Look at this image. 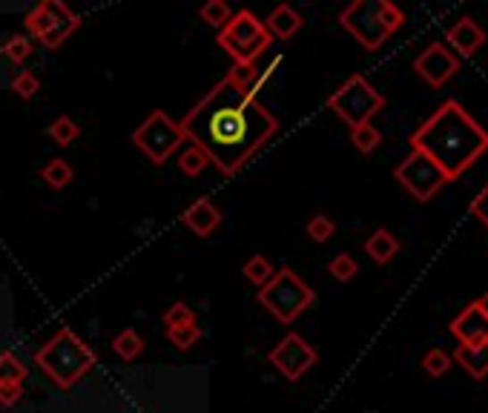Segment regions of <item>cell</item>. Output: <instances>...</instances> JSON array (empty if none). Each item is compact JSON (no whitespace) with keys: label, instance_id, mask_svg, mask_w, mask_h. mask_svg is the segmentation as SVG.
Here are the masks:
<instances>
[{"label":"cell","instance_id":"cell-1","mask_svg":"<svg viewBox=\"0 0 488 413\" xmlns=\"http://www.w3.org/2000/svg\"><path fill=\"white\" fill-rule=\"evenodd\" d=\"M215 170L236 175L276 135L279 121L267 106L222 78L179 123Z\"/></svg>","mask_w":488,"mask_h":413},{"label":"cell","instance_id":"cell-2","mask_svg":"<svg viewBox=\"0 0 488 413\" xmlns=\"http://www.w3.org/2000/svg\"><path fill=\"white\" fill-rule=\"evenodd\" d=\"M411 149L428 156L454 184L488 153V130L459 101H445L411 132Z\"/></svg>","mask_w":488,"mask_h":413},{"label":"cell","instance_id":"cell-3","mask_svg":"<svg viewBox=\"0 0 488 413\" xmlns=\"http://www.w3.org/2000/svg\"><path fill=\"white\" fill-rule=\"evenodd\" d=\"M95 362H98V353L72 327H58V333L35 353V365L61 391H70L75 382L84 379L95 367Z\"/></svg>","mask_w":488,"mask_h":413},{"label":"cell","instance_id":"cell-4","mask_svg":"<svg viewBox=\"0 0 488 413\" xmlns=\"http://www.w3.org/2000/svg\"><path fill=\"white\" fill-rule=\"evenodd\" d=\"M339 23L357 38L362 49H379L405 23V12L391 0H354L339 12Z\"/></svg>","mask_w":488,"mask_h":413},{"label":"cell","instance_id":"cell-5","mask_svg":"<svg viewBox=\"0 0 488 413\" xmlns=\"http://www.w3.org/2000/svg\"><path fill=\"white\" fill-rule=\"evenodd\" d=\"M259 301L279 324H293L316 301V293L293 267H279L259 291Z\"/></svg>","mask_w":488,"mask_h":413},{"label":"cell","instance_id":"cell-6","mask_svg":"<svg viewBox=\"0 0 488 413\" xmlns=\"http://www.w3.org/2000/svg\"><path fill=\"white\" fill-rule=\"evenodd\" d=\"M215 44L233 55V63H256V58H262L273 44V38L265 30V21L256 18L250 9H239L219 30Z\"/></svg>","mask_w":488,"mask_h":413},{"label":"cell","instance_id":"cell-7","mask_svg":"<svg viewBox=\"0 0 488 413\" xmlns=\"http://www.w3.org/2000/svg\"><path fill=\"white\" fill-rule=\"evenodd\" d=\"M328 109L354 130V127H359V123H371V118L376 113H383L385 95L379 92L365 75H350L345 84L328 98Z\"/></svg>","mask_w":488,"mask_h":413},{"label":"cell","instance_id":"cell-8","mask_svg":"<svg viewBox=\"0 0 488 413\" xmlns=\"http://www.w3.org/2000/svg\"><path fill=\"white\" fill-rule=\"evenodd\" d=\"M26 30L32 32V38L40 40V46L46 49H61L66 38H72L80 26V15L72 12L61 0H40V4L26 15Z\"/></svg>","mask_w":488,"mask_h":413},{"label":"cell","instance_id":"cell-9","mask_svg":"<svg viewBox=\"0 0 488 413\" xmlns=\"http://www.w3.org/2000/svg\"><path fill=\"white\" fill-rule=\"evenodd\" d=\"M187 141L179 121H172L164 109H153L150 115L141 121V127H135L132 144L150 158L153 164H164L175 149H181Z\"/></svg>","mask_w":488,"mask_h":413},{"label":"cell","instance_id":"cell-10","mask_svg":"<svg viewBox=\"0 0 488 413\" xmlns=\"http://www.w3.org/2000/svg\"><path fill=\"white\" fill-rule=\"evenodd\" d=\"M394 178L402 184L405 192H411V196L416 201H423V204L437 196V192L445 184H451L449 178H445V173L437 167V164H433L428 156L416 153V149H411V153L397 164Z\"/></svg>","mask_w":488,"mask_h":413},{"label":"cell","instance_id":"cell-11","mask_svg":"<svg viewBox=\"0 0 488 413\" xmlns=\"http://www.w3.org/2000/svg\"><path fill=\"white\" fill-rule=\"evenodd\" d=\"M267 362L288 382H299L307 370L319 362V353L314 344L302 339L299 333H288L284 339H279V344H273V350L267 353Z\"/></svg>","mask_w":488,"mask_h":413},{"label":"cell","instance_id":"cell-12","mask_svg":"<svg viewBox=\"0 0 488 413\" xmlns=\"http://www.w3.org/2000/svg\"><path fill=\"white\" fill-rule=\"evenodd\" d=\"M414 72L423 78L428 87L440 89L459 72V58L445 44H431L414 58Z\"/></svg>","mask_w":488,"mask_h":413},{"label":"cell","instance_id":"cell-13","mask_svg":"<svg viewBox=\"0 0 488 413\" xmlns=\"http://www.w3.org/2000/svg\"><path fill=\"white\" fill-rule=\"evenodd\" d=\"M485 30L474 21V18H459L449 32H445V40H449L451 52L457 58H474V52H480L485 46Z\"/></svg>","mask_w":488,"mask_h":413},{"label":"cell","instance_id":"cell-14","mask_svg":"<svg viewBox=\"0 0 488 413\" xmlns=\"http://www.w3.org/2000/svg\"><path fill=\"white\" fill-rule=\"evenodd\" d=\"M181 222L187 230H193L198 239H207L222 227V210L210 198H196L181 213Z\"/></svg>","mask_w":488,"mask_h":413},{"label":"cell","instance_id":"cell-15","mask_svg":"<svg viewBox=\"0 0 488 413\" xmlns=\"http://www.w3.org/2000/svg\"><path fill=\"white\" fill-rule=\"evenodd\" d=\"M451 336L459 344H483L488 341V316L477 310V305H468L457 313L451 322Z\"/></svg>","mask_w":488,"mask_h":413},{"label":"cell","instance_id":"cell-16","mask_svg":"<svg viewBox=\"0 0 488 413\" xmlns=\"http://www.w3.org/2000/svg\"><path fill=\"white\" fill-rule=\"evenodd\" d=\"M451 359L466 370L471 379H485L488 376V341L483 344H459Z\"/></svg>","mask_w":488,"mask_h":413},{"label":"cell","instance_id":"cell-17","mask_svg":"<svg viewBox=\"0 0 488 413\" xmlns=\"http://www.w3.org/2000/svg\"><path fill=\"white\" fill-rule=\"evenodd\" d=\"M302 26H305L302 15L288 4L276 6L273 12H270V18L265 21V30L270 32V38H279V40H290Z\"/></svg>","mask_w":488,"mask_h":413},{"label":"cell","instance_id":"cell-18","mask_svg":"<svg viewBox=\"0 0 488 413\" xmlns=\"http://www.w3.org/2000/svg\"><path fill=\"white\" fill-rule=\"evenodd\" d=\"M365 253H368L376 265H388V261H394V256L400 253V239L391 230L379 227L365 239Z\"/></svg>","mask_w":488,"mask_h":413},{"label":"cell","instance_id":"cell-19","mask_svg":"<svg viewBox=\"0 0 488 413\" xmlns=\"http://www.w3.org/2000/svg\"><path fill=\"white\" fill-rule=\"evenodd\" d=\"M113 350L118 353V359H124V362H135L139 356L144 353V339L135 333L132 327L127 330H121V333L113 339Z\"/></svg>","mask_w":488,"mask_h":413},{"label":"cell","instance_id":"cell-20","mask_svg":"<svg viewBox=\"0 0 488 413\" xmlns=\"http://www.w3.org/2000/svg\"><path fill=\"white\" fill-rule=\"evenodd\" d=\"M40 178L52 187V190H63L66 184H72V178H75V170H72V164L66 161V158H52L44 170H40Z\"/></svg>","mask_w":488,"mask_h":413},{"label":"cell","instance_id":"cell-21","mask_svg":"<svg viewBox=\"0 0 488 413\" xmlns=\"http://www.w3.org/2000/svg\"><path fill=\"white\" fill-rule=\"evenodd\" d=\"M241 273H244V279H248L250 284H256L262 291V287L273 279V265H270V258H265V256H253V258H248L244 261V267H241Z\"/></svg>","mask_w":488,"mask_h":413},{"label":"cell","instance_id":"cell-22","mask_svg":"<svg viewBox=\"0 0 488 413\" xmlns=\"http://www.w3.org/2000/svg\"><path fill=\"white\" fill-rule=\"evenodd\" d=\"M350 144H354L362 156H371L374 149L383 144V132H379L374 123H359V127L350 130Z\"/></svg>","mask_w":488,"mask_h":413},{"label":"cell","instance_id":"cell-23","mask_svg":"<svg viewBox=\"0 0 488 413\" xmlns=\"http://www.w3.org/2000/svg\"><path fill=\"white\" fill-rule=\"evenodd\" d=\"M26 379V365L15 353H0V384H23Z\"/></svg>","mask_w":488,"mask_h":413},{"label":"cell","instance_id":"cell-24","mask_svg":"<svg viewBox=\"0 0 488 413\" xmlns=\"http://www.w3.org/2000/svg\"><path fill=\"white\" fill-rule=\"evenodd\" d=\"M207 164H210L207 156L201 153L198 147H193V144H189L187 149H181V153H179V170H181L184 175H189V178H196V175L205 173V170H207Z\"/></svg>","mask_w":488,"mask_h":413},{"label":"cell","instance_id":"cell-25","mask_svg":"<svg viewBox=\"0 0 488 413\" xmlns=\"http://www.w3.org/2000/svg\"><path fill=\"white\" fill-rule=\"evenodd\" d=\"M49 138H52V141H55L58 147H70L72 141H75V138L80 135V127H78V123L72 121V118H66V115H61V118H55V121H52L49 123Z\"/></svg>","mask_w":488,"mask_h":413},{"label":"cell","instance_id":"cell-26","mask_svg":"<svg viewBox=\"0 0 488 413\" xmlns=\"http://www.w3.org/2000/svg\"><path fill=\"white\" fill-rule=\"evenodd\" d=\"M256 78H259V69H256V63H233V69L224 75L227 84H233L236 89H244L250 95Z\"/></svg>","mask_w":488,"mask_h":413},{"label":"cell","instance_id":"cell-27","mask_svg":"<svg viewBox=\"0 0 488 413\" xmlns=\"http://www.w3.org/2000/svg\"><path fill=\"white\" fill-rule=\"evenodd\" d=\"M451 362L454 359L442 348H433V350H428L423 356V370H425L431 379H440V376H445L451 370Z\"/></svg>","mask_w":488,"mask_h":413},{"label":"cell","instance_id":"cell-28","mask_svg":"<svg viewBox=\"0 0 488 413\" xmlns=\"http://www.w3.org/2000/svg\"><path fill=\"white\" fill-rule=\"evenodd\" d=\"M328 273L333 275L336 282L348 284V282L354 279V275L359 273V265H357V258H354V256H348V253H339L336 258H331Z\"/></svg>","mask_w":488,"mask_h":413},{"label":"cell","instance_id":"cell-29","mask_svg":"<svg viewBox=\"0 0 488 413\" xmlns=\"http://www.w3.org/2000/svg\"><path fill=\"white\" fill-rule=\"evenodd\" d=\"M198 18L205 21V23H210V26H222L233 18V12H230V6L224 4V0H210V4H205L198 9Z\"/></svg>","mask_w":488,"mask_h":413},{"label":"cell","instance_id":"cell-30","mask_svg":"<svg viewBox=\"0 0 488 413\" xmlns=\"http://www.w3.org/2000/svg\"><path fill=\"white\" fill-rule=\"evenodd\" d=\"M32 52H35V46L26 35H12L4 44V55L12 63H26V58H29Z\"/></svg>","mask_w":488,"mask_h":413},{"label":"cell","instance_id":"cell-31","mask_svg":"<svg viewBox=\"0 0 488 413\" xmlns=\"http://www.w3.org/2000/svg\"><path fill=\"white\" fill-rule=\"evenodd\" d=\"M167 339L175 344L179 350H189L193 344L201 339V327L198 324H184V327H167Z\"/></svg>","mask_w":488,"mask_h":413},{"label":"cell","instance_id":"cell-32","mask_svg":"<svg viewBox=\"0 0 488 413\" xmlns=\"http://www.w3.org/2000/svg\"><path fill=\"white\" fill-rule=\"evenodd\" d=\"M307 236L314 239L316 244H324V241H331L336 236V224L331 222L328 215H314L307 222Z\"/></svg>","mask_w":488,"mask_h":413},{"label":"cell","instance_id":"cell-33","mask_svg":"<svg viewBox=\"0 0 488 413\" xmlns=\"http://www.w3.org/2000/svg\"><path fill=\"white\" fill-rule=\"evenodd\" d=\"M196 313L189 310L184 301H172V305L164 310V324L167 327H184V324H196Z\"/></svg>","mask_w":488,"mask_h":413},{"label":"cell","instance_id":"cell-34","mask_svg":"<svg viewBox=\"0 0 488 413\" xmlns=\"http://www.w3.org/2000/svg\"><path fill=\"white\" fill-rule=\"evenodd\" d=\"M38 89H40V80L32 72H18L15 78H12V92H15L18 98H23V101L35 98Z\"/></svg>","mask_w":488,"mask_h":413},{"label":"cell","instance_id":"cell-35","mask_svg":"<svg viewBox=\"0 0 488 413\" xmlns=\"http://www.w3.org/2000/svg\"><path fill=\"white\" fill-rule=\"evenodd\" d=\"M471 215L477 218V222H483L485 227H488V187L485 190H480L477 196H474V201H471Z\"/></svg>","mask_w":488,"mask_h":413},{"label":"cell","instance_id":"cell-36","mask_svg":"<svg viewBox=\"0 0 488 413\" xmlns=\"http://www.w3.org/2000/svg\"><path fill=\"white\" fill-rule=\"evenodd\" d=\"M23 396V384H0V405L12 408Z\"/></svg>","mask_w":488,"mask_h":413},{"label":"cell","instance_id":"cell-37","mask_svg":"<svg viewBox=\"0 0 488 413\" xmlns=\"http://www.w3.org/2000/svg\"><path fill=\"white\" fill-rule=\"evenodd\" d=\"M474 305H477V310H480V313H485V316H488V293H483L477 301H474Z\"/></svg>","mask_w":488,"mask_h":413}]
</instances>
